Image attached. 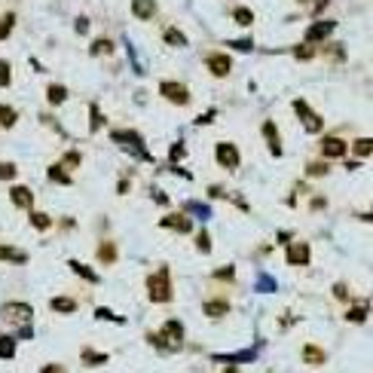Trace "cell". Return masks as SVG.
I'll return each instance as SVG.
<instances>
[{
    "mask_svg": "<svg viewBox=\"0 0 373 373\" xmlns=\"http://www.w3.org/2000/svg\"><path fill=\"white\" fill-rule=\"evenodd\" d=\"M46 98H49V104H61V101L67 98V89H64V86H55V83H52V86L46 89Z\"/></svg>",
    "mask_w": 373,
    "mask_h": 373,
    "instance_id": "7402d4cb",
    "label": "cell"
},
{
    "mask_svg": "<svg viewBox=\"0 0 373 373\" xmlns=\"http://www.w3.org/2000/svg\"><path fill=\"white\" fill-rule=\"evenodd\" d=\"M233 49H242V52H248V49H254V43L251 40H245V37H239V40H227Z\"/></svg>",
    "mask_w": 373,
    "mask_h": 373,
    "instance_id": "74e56055",
    "label": "cell"
},
{
    "mask_svg": "<svg viewBox=\"0 0 373 373\" xmlns=\"http://www.w3.org/2000/svg\"><path fill=\"white\" fill-rule=\"evenodd\" d=\"M113 141H116V144H122V147H132L138 156L150 159V156L144 153V147H141V135H138V132H113Z\"/></svg>",
    "mask_w": 373,
    "mask_h": 373,
    "instance_id": "4fadbf2b",
    "label": "cell"
},
{
    "mask_svg": "<svg viewBox=\"0 0 373 373\" xmlns=\"http://www.w3.org/2000/svg\"><path fill=\"white\" fill-rule=\"evenodd\" d=\"M159 92H162V98H168L171 104H190V92H187V86H184V83L162 80V83H159Z\"/></svg>",
    "mask_w": 373,
    "mask_h": 373,
    "instance_id": "5b68a950",
    "label": "cell"
},
{
    "mask_svg": "<svg viewBox=\"0 0 373 373\" xmlns=\"http://www.w3.org/2000/svg\"><path fill=\"white\" fill-rule=\"evenodd\" d=\"M147 297H150L153 303H168V300L175 297V291H171V279H168V269H165V266L147 279Z\"/></svg>",
    "mask_w": 373,
    "mask_h": 373,
    "instance_id": "6da1fadb",
    "label": "cell"
},
{
    "mask_svg": "<svg viewBox=\"0 0 373 373\" xmlns=\"http://www.w3.org/2000/svg\"><path fill=\"white\" fill-rule=\"evenodd\" d=\"M132 15L141 18V21L153 18L156 15V0H132Z\"/></svg>",
    "mask_w": 373,
    "mask_h": 373,
    "instance_id": "9a60e30c",
    "label": "cell"
},
{
    "mask_svg": "<svg viewBox=\"0 0 373 373\" xmlns=\"http://www.w3.org/2000/svg\"><path fill=\"white\" fill-rule=\"evenodd\" d=\"M9 199H12V205L21 208V211H31V208H34V193H31V187H21V184L9 187Z\"/></svg>",
    "mask_w": 373,
    "mask_h": 373,
    "instance_id": "9c48e42d",
    "label": "cell"
},
{
    "mask_svg": "<svg viewBox=\"0 0 373 373\" xmlns=\"http://www.w3.org/2000/svg\"><path fill=\"white\" fill-rule=\"evenodd\" d=\"M34 318V309L28 303H3V321L15 325V328H28V321Z\"/></svg>",
    "mask_w": 373,
    "mask_h": 373,
    "instance_id": "3957f363",
    "label": "cell"
},
{
    "mask_svg": "<svg viewBox=\"0 0 373 373\" xmlns=\"http://www.w3.org/2000/svg\"><path fill=\"white\" fill-rule=\"evenodd\" d=\"M49 306H52V312L70 315V312L77 309V300H70V297H52V300H49Z\"/></svg>",
    "mask_w": 373,
    "mask_h": 373,
    "instance_id": "2e32d148",
    "label": "cell"
},
{
    "mask_svg": "<svg viewBox=\"0 0 373 373\" xmlns=\"http://www.w3.org/2000/svg\"><path fill=\"white\" fill-rule=\"evenodd\" d=\"M233 18H236L239 24H245V28H248V24H254V12H251L248 6H239V9H233Z\"/></svg>",
    "mask_w": 373,
    "mask_h": 373,
    "instance_id": "cb8c5ba5",
    "label": "cell"
},
{
    "mask_svg": "<svg viewBox=\"0 0 373 373\" xmlns=\"http://www.w3.org/2000/svg\"><path fill=\"white\" fill-rule=\"evenodd\" d=\"M49 178H52V181H58V184H70V175H67V171H64V168H61L58 162H55V165L49 168Z\"/></svg>",
    "mask_w": 373,
    "mask_h": 373,
    "instance_id": "d6a6232c",
    "label": "cell"
},
{
    "mask_svg": "<svg viewBox=\"0 0 373 373\" xmlns=\"http://www.w3.org/2000/svg\"><path fill=\"white\" fill-rule=\"evenodd\" d=\"M346 321H355V325L367 321V303H358V306H352V309L346 312Z\"/></svg>",
    "mask_w": 373,
    "mask_h": 373,
    "instance_id": "44dd1931",
    "label": "cell"
},
{
    "mask_svg": "<svg viewBox=\"0 0 373 373\" xmlns=\"http://www.w3.org/2000/svg\"><path fill=\"white\" fill-rule=\"evenodd\" d=\"M98 260L101 263H116V245L113 242H101L98 245Z\"/></svg>",
    "mask_w": 373,
    "mask_h": 373,
    "instance_id": "d6986e66",
    "label": "cell"
},
{
    "mask_svg": "<svg viewBox=\"0 0 373 373\" xmlns=\"http://www.w3.org/2000/svg\"><path fill=\"white\" fill-rule=\"evenodd\" d=\"M80 162H83V156H80L77 150H70V153H64V156H61V162H58V165H61V168H77Z\"/></svg>",
    "mask_w": 373,
    "mask_h": 373,
    "instance_id": "f1b7e54d",
    "label": "cell"
},
{
    "mask_svg": "<svg viewBox=\"0 0 373 373\" xmlns=\"http://www.w3.org/2000/svg\"><path fill=\"white\" fill-rule=\"evenodd\" d=\"M303 361L306 364H325L328 361V352L318 349V346H303Z\"/></svg>",
    "mask_w": 373,
    "mask_h": 373,
    "instance_id": "e0dca14e",
    "label": "cell"
},
{
    "mask_svg": "<svg viewBox=\"0 0 373 373\" xmlns=\"http://www.w3.org/2000/svg\"><path fill=\"white\" fill-rule=\"evenodd\" d=\"M263 138H266L269 153H272V156H282V138H279V126H276L272 119L263 122Z\"/></svg>",
    "mask_w": 373,
    "mask_h": 373,
    "instance_id": "7c38bea8",
    "label": "cell"
},
{
    "mask_svg": "<svg viewBox=\"0 0 373 373\" xmlns=\"http://www.w3.org/2000/svg\"><path fill=\"white\" fill-rule=\"evenodd\" d=\"M15 355V340L12 337H0V358H12Z\"/></svg>",
    "mask_w": 373,
    "mask_h": 373,
    "instance_id": "4dcf8cb0",
    "label": "cell"
},
{
    "mask_svg": "<svg viewBox=\"0 0 373 373\" xmlns=\"http://www.w3.org/2000/svg\"><path fill=\"white\" fill-rule=\"evenodd\" d=\"M12 24H15V15H12V12H6V15L0 18V40H6V37H9Z\"/></svg>",
    "mask_w": 373,
    "mask_h": 373,
    "instance_id": "836d02e7",
    "label": "cell"
},
{
    "mask_svg": "<svg viewBox=\"0 0 373 373\" xmlns=\"http://www.w3.org/2000/svg\"><path fill=\"white\" fill-rule=\"evenodd\" d=\"M214 156H217V165H223V168H239V150H236V144H227V141H220L217 147H214Z\"/></svg>",
    "mask_w": 373,
    "mask_h": 373,
    "instance_id": "ba28073f",
    "label": "cell"
},
{
    "mask_svg": "<svg viewBox=\"0 0 373 373\" xmlns=\"http://www.w3.org/2000/svg\"><path fill=\"white\" fill-rule=\"evenodd\" d=\"M9 83H12V67H9V61L0 58V89L9 86Z\"/></svg>",
    "mask_w": 373,
    "mask_h": 373,
    "instance_id": "8d00e7d4",
    "label": "cell"
},
{
    "mask_svg": "<svg viewBox=\"0 0 373 373\" xmlns=\"http://www.w3.org/2000/svg\"><path fill=\"white\" fill-rule=\"evenodd\" d=\"M294 55H297L300 61H309V58L315 55V46H312V43H303V46H297V49H294Z\"/></svg>",
    "mask_w": 373,
    "mask_h": 373,
    "instance_id": "e575fe53",
    "label": "cell"
},
{
    "mask_svg": "<svg viewBox=\"0 0 373 373\" xmlns=\"http://www.w3.org/2000/svg\"><path fill=\"white\" fill-rule=\"evenodd\" d=\"M110 49H113V43H110L107 37H98V40L92 43V55H107Z\"/></svg>",
    "mask_w": 373,
    "mask_h": 373,
    "instance_id": "83f0119b",
    "label": "cell"
},
{
    "mask_svg": "<svg viewBox=\"0 0 373 373\" xmlns=\"http://www.w3.org/2000/svg\"><path fill=\"white\" fill-rule=\"evenodd\" d=\"M233 272H236L233 266H223V269H217L214 276H217V279H233Z\"/></svg>",
    "mask_w": 373,
    "mask_h": 373,
    "instance_id": "7bdbcfd3",
    "label": "cell"
},
{
    "mask_svg": "<svg viewBox=\"0 0 373 373\" xmlns=\"http://www.w3.org/2000/svg\"><path fill=\"white\" fill-rule=\"evenodd\" d=\"M294 113L300 116V122H303V129H306V132H321V129H325V119H321V116H318V113H315V110H312L303 98H297V101H294Z\"/></svg>",
    "mask_w": 373,
    "mask_h": 373,
    "instance_id": "277c9868",
    "label": "cell"
},
{
    "mask_svg": "<svg viewBox=\"0 0 373 373\" xmlns=\"http://www.w3.org/2000/svg\"><path fill=\"white\" fill-rule=\"evenodd\" d=\"M92 132H98L101 129V110H98V104H92V126H89Z\"/></svg>",
    "mask_w": 373,
    "mask_h": 373,
    "instance_id": "60d3db41",
    "label": "cell"
},
{
    "mask_svg": "<svg viewBox=\"0 0 373 373\" xmlns=\"http://www.w3.org/2000/svg\"><path fill=\"white\" fill-rule=\"evenodd\" d=\"M223 373H239V370H236V367H227V370H223Z\"/></svg>",
    "mask_w": 373,
    "mask_h": 373,
    "instance_id": "bcb514c9",
    "label": "cell"
},
{
    "mask_svg": "<svg viewBox=\"0 0 373 373\" xmlns=\"http://www.w3.org/2000/svg\"><path fill=\"white\" fill-rule=\"evenodd\" d=\"M70 269H73V272H77V276H83V279H86V282H92V285H95V282H98V276H95V272H92V269H89V266H83V263H77V260H70Z\"/></svg>",
    "mask_w": 373,
    "mask_h": 373,
    "instance_id": "4316f807",
    "label": "cell"
},
{
    "mask_svg": "<svg viewBox=\"0 0 373 373\" xmlns=\"http://www.w3.org/2000/svg\"><path fill=\"white\" fill-rule=\"evenodd\" d=\"M40 373H67V370H64L61 364H46V367H43Z\"/></svg>",
    "mask_w": 373,
    "mask_h": 373,
    "instance_id": "ee69618b",
    "label": "cell"
},
{
    "mask_svg": "<svg viewBox=\"0 0 373 373\" xmlns=\"http://www.w3.org/2000/svg\"><path fill=\"white\" fill-rule=\"evenodd\" d=\"M15 178V165L12 162H0V181H9Z\"/></svg>",
    "mask_w": 373,
    "mask_h": 373,
    "instance_id": "ab89813d",
    "label": "cell"
},
{
    "mask_svg": "<svg viewBox=\"0 0 373 373\" xmlns=\"http://www.w3.org/2000/svg\"><path fill=\"white\" fill-rule=\"evenodd\" d=\"M334 294H337L340 300H349V291H346V285H343V282H337V285H334Z\"/></svg>",
    "mask_w": 373,
    "mask_h": 373,
    "instance_id": "b9f144b4",
    "label": "cell"
},
{
    "mask_svg": "<svg viewBox=\"0 0 373 373\" xmlns=\"http://www.w3.org/2000/svg\"><path fill=\"white\" fill-rule=\"evenodd\" d=\"M297 3H312V0H297Z\"/></svg>",
    "mask_w": 373,
    "mask_h": 373,
    "instance_id": "7dc6e473",
    "label": "cell"
},
{
    "mask_svg": "<svg viewBox=\"0 0 373 373\" xmlns=\"http://www.w3.org/2000/svg\"><path fill=\"white\" fill-rule=\"evenodd\" d=\"M0 260H9V263H28V254L18 251V248H3V245H0Z\"/></svg>",
    "mask_w": 373,
    "mask_h": 373,
    "instance_id": "ffe728a7",
    "label": "cell"
},
{
    "mask_svg": "<svg viewBox=\"0 0 373 373\" xmlns=\"http://www.w3.org/2000/svg\"><path fill=\"white\" fill-rule=\"evenodd\" d=\"M196 248H199V251H211V239H208V233H205V230L196 236Z\"/></svg>",
    "mask_w": 373,
    "mask_h": 373,
    "instance_id": "f35d334b",
    "label": "cell"
},
{
    "mask_svg": "<svg viewBox=\"0 0 373 373\" xmlns=\"http://www.w3.org/2000/svg\"><path fill=\"white\" fill-rule=\"evenodd\" d=\"M165 43H168V46H187V37H184V31L168 28V31H165Z\"/></svg>",
    "mask_w": 373,
    "mask_h": 373,
    "instance_id": "d4e9b609",
    "label": "cell"
},
{
    "mask_svg": "<svg viewBox=\"0 0 373 373\" xmlns=\"http://www.w3.org/2000/svg\"><path fill=\"white\" fill-rule=\"evenodd\" d=\"M205 64H208V70H211L214 77H227V73L233 70V58H230L227 52H208V55H205Z\"/></svg>",
    "mask_w": 373,
    "mask_h": 373,
    "instance_id": "52a82bcc",
    "label": "cell"
},
{
    "mask_svg": "<svg viewBox=\"0 0 373 373\" xmlns=\"http://www.w3.org/2000/svg\"><path fill=\"white\" fill-rule=\"evenodd\" d=\"M31 223H34L37 230H49V227H52V217L43 214V211H34V208H31Z\"/></svg>",
    "mask_w": 373,
    "mask_h": 373,
    "instance_id": "484cf974",
    "label": "cell"
},
{
    "mask_svg": "<svg viewBox=\"0 0 373 373\" xmlns=\"http://www.w3.org/2000/svg\"><path fill=\"white\" fill-rule=\"evenodd\" d=\"M346 150H349V144L343 138H321V156L340 159V156H346Z\"/></svg>",
    "mask_w": 373,
    "mask_h": 373,
    "instance_id": "30bf717a",
    "label": "cell"
},
{
    "mask_svg": "<svg viewBox=\"0 0 373 373\" xmlns=\"http://www.w3.org/2000/svg\"><path fill=\"white\" fill-rule=\"evenodd\" d=\"M352 150L358 153V159H367V156H370V153H373V141H370V138H358Z\"/></svg>",
    "mask_w": 373,
    "mask_h": 373,
    "instance_id": "603a6c76",
    "label": "cell"
},
{
    "mask_svg": "<svg viewBox=\"0 0 373 373\" xmlns=\"http://www.w3.org/2000/svg\"><path fill=\"white\" fill-rule=\"evenodd\" d=\"M334 28H337L334 21H321V18H318V21H312V24L306 28V34H303V43H312V46H315V43L328 40V37L334 34Z\"/></svg>",
    "mask_w": 373,
    "mask_h": 373,
    "instance_id": "8992f818",
    "label": "cell"
},
{
    "mask_svg": "<svg viewBox=\"0 0 373 373\" xmlns=\"http://www.w3.org/2000/svg\"><path fill=\"white\" fill-rule=\"evenodd\" d=\"M162 337H150V343H156L159 349H181V343H184V325L181 321H165V328L159 331Z\"/></svg>",
    "mask_w": 373,
    "mask_h": 373,
    "instance_id": "7a4b0ae2",
    "label": "cell"
},
{
    "mask_svg": "<svg viewBox=\"0 0 373 373\" xmlns=\"http://www.w3.org/2000/svg\"><path fill=\"white\" fill-rule=\"evenodd\" d=\"M15 119H18V116H15V110H12V107H6V104H0V126H6V129H9V126H15Z\"/></svg>",
    "mask_w": 373,
    "mask_h": 373,
    "instance_id": "1f68e13d",
    "label": "cell"
},
{
    "mask_svg": "<svg viewBox=\"0 0 373 373\" xmlns=\"http://www.w3.org/2000/svg\"><path fill=\"white\" fill-rule=\"evenodd\" d=\"M162 227H168V230H178V233H190L193 230V220L187 217V214H165L162 217Z\"/></svg>",
    "mask_w": 373,
    "mask_h": 373,
    "instance_id": "5bb4252c",
    "label": "cell"
},
{
    "mask_svg": "<svg viewBox=\"0 0 373 373\" xmlns=\"http://www.w3.org/2000/svg\"><path fill=\"white\" fill-rule=\"evenodd\" d=\"M83 361H86L89 367H98V364H104V361H107V355H101V352H92V349H86V352H83Z\"/></svg>",
    "mask_w": 373,
    "mask_h": 373,
    "instance_id": "f546056e",
    "label": "cell"
},
{
    "mask_svg": "<svg viewBox=\"0 0 373 373\" xmlns=\"http://www.w3.org/2000/svg\"><path fill=\"white\" fill-rule=\"evenodd\" d=\"M285 257H288V263H291V266H306V263H309V257H312V251H309V245H306V242H294V245L288 248V254H285Z\"/></svg>",
    "mask_w": 373,
    "mask_h": 373,
    "instance_id": "8fae6325",
    "label": "cell"
},
{
    "mask_svg": "<svg viewBox=\"0 0 373 373\" xmlns=\"http://www.w3.org/2000/svg\"><path fill=\"white\" fill-rule=\"evenodd\" d=\"M272 288H276V285H272V279H266V276H263V279H260V291H272Z\"/></svg>",
    "mask_w": 373,
    "mask_h": 373,
    "instance_id": "f6af8a7d",
    "label": "cell"
},
{
    "mask_svg": "<svg viewBox=\"0 0 373 373\" xmlns=\"http://www.w3.org/2000/svg\"><path fill=\"white\" fill-rule=\"evenodd\" d=\"M227 309H230L227 300H208L205 303V315L208 318H220V315H227Z\"/></svg>",
    "mask_w": 373,
    "mask_h": 373,
    "instance_id": "ac0fdd59",
    "label": "cell"
},
{
    "mask_svg": "<svg viewBox=\"0 0 373 373\" xmlns=\"http://www.w3.org/2000/svg\"><path fill=\"white\" fill-rule=\"evenodd\" d=\"M306 171H309L312 178H321V175H328V171H331V165H328V162H309V165H306Z\"/></svg>",
    "mask_w": 373,
    "mask_h": 373,
    "instance_id": "d590c367",
    "label": "cell"
}]
</instances>
